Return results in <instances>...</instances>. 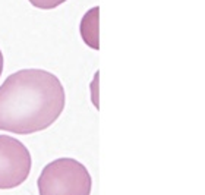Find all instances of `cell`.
<instances>
[{
    "label": "cell",
    "instance_id": "cell-1",
    "mask_svg": "<svg viewBox=\"0 0 205 195\" xmlns=\"http://www.w3.org/2000/svg\"><path fill=\"white\" fill-rule=\"evenodd\" d=\"M66 104L65 88L54 73L22 69L0 85V131L29 135L51 126Z\"/></svg>",
    "mask_w": 205,
    "mask_h": 195
},
{
    "label": "cell",
    "instance_id": "cell-2",
    "mask_svg": "<svg viewBox=\"0 0 205 195\" xmlns=\"http://www.w3.org/2000/svg\"><path fill=\"white\" fill-rule=\"evenodd\" d=\"M37 188L40 195H91L92 178L81 161L62 157L41 170Z\"/></svg>",
    "mask_w": 205,
    "mask_h": 195
},
{
    "label": "cell",
    "instance_id": "cell-3",
    "mask_svg": "<svg viewBox=\"0 0 205 195\" xmlns=\"http://www.w3.org/2000/svg\"><path fill=\"white\" fill-rule=\"evenodd\" d=\"M32 159L28 148L10 135H0V189H13L28 179Z\"/></svg>",
    "mask_w": 205,
    "mask_h": 195
},
{
    "label": "cell",
    "instance_id": "cell-4",
    "mask_svg": "<svg viewBox=\"0 0 205 195\" xmlns=\"http://www.w3.org/2000/svg\"><path fill=\"white\" fill-rule=\"evenodd\" d=\"M100 8L94 6L91 8L88 12L82 16L81 25H79V31H81V37L84 43L92 50L100 49Z\"/></svg>",
    "mask_w": 205,
    "mask_h": 195
},
{
    "label": "cell",
    "instance_id": "cell-5",
    "mask_svg": "<svg viewBox=\"0 0 205 195\" xmlns=\"http://www.w3.org/2000/svg\"><path fill=\"white\" fill-rule=\"evenodd\" d=\"M28 2L38 9L50 10V9H54L57 6H60V4H63L66 0H28Z\"/></svg>",
    "mask_w": 205,
    "mask_h": 195
},
{
    "label": "cell",
    "instance_id": "cell-6",
    "mask_svg": "<svg viewBox=\"0 0 205 195\" xmlns=\"http://www.w3.org/2000/svg\"><path fill=\"white\" fill-rule=\"evenodd\" d=\"M97 85H98V72L95 73L94 76V81H92V84H91V98H92V103H94L95 109H98V98H97V95H98V89H97Z\"/></svg>",
    "mask_w": 205,
    "mask_h": 195
},
{
    "label": "cell",
    "instance_id": "cell-7",
    "mask_svg": "<svg viewBox=\"0 0 205 195\" xmlns=\"http://www.w3.org/2000/svg\"><path fill=\"white\" fill-rule=\"evenodd\" d=\"M3 72V53H2V50H0V75Z\"/></svg>",
    "mask_w": 205,
    "mask_h": 195
}]
</instances>
